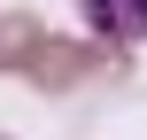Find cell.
<instances>
[{
  "instance_id": "obj_1",
  "label": "cell",
  "mask_w": 147,
  "mask_h": 140,
  "mask_svg": "<svg viewBox=\"0 0 147 140\" xmlns=\"http://www.w3.org/2000/svg\"><path fill=\"white\" fill-rule=\"evenodd\" d=\"M85 23L109 47H140L147 39V0H85Z\"/></svg>"
},
{
  "instance_id": "obj_2",
  "label": "cell",
  "mask_w": 147,
  "mask_h": 140,
  "mask_svg": "<svg viewBox=\"0 0 147 140\" xmlns=\"http://www.w3.org/2000/svg\"><path fill=\"white\" fill-rule=\"evenodd\" d=\"M85 62H93L85 47H62V39H47V47H39L23 70H31L39 86H78V78H85Z\"/></svg>"
},
{
  "instance_id": "obj_3",
  "label": "cell",
  "mask_w": 147,
  "mask_h": 140,
  "mask_svg": "<svg viewBox=\"0 0 147 140\" xmlns=\"http://www.w3.org/2000/svg\"><path fill=\"white\" fill-rule=\"evenodd\" d=\"M39 47H47V31H39L31 16H8V23H0V62H16V55H39Z\"/></svg>"
}]
</instances>
